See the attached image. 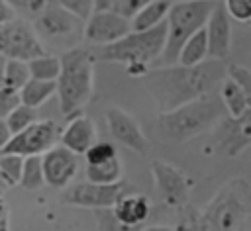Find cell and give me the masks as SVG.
<instances>
[{"mask_svg":"<svg viewBox=\"0 0 251 231\" xmlns=\"http://www.w3.org/2000/svg\"><path fill=\"white\" fill-rule=\"evenodd\" d=\"M12 18H16V14L12 12V8H10L4 0H0V23L8 22V20H12Z\"/></svg>","mask_w":251,"mask_h":231,"instance_id":"39","label":"cell"},{"mask_svg":"<svg viewBox=\"0 0 251 231\" xmlns=\"http://www.w3.org/2000/svg\"><path fill=\"white\" fill-rule=\"evenodd\" d=\"M86 180L94 184H114L122 180V162L120 159H110L98 164H86Z\"/></svg>","mask_w":251,"mask_h":231,"instance_id":"23","label":"cell"},{"mask_svg":"<svg viewBox=\"0 0 251 231\" xmlns=\"http://www.w3.org/2000/svg\"><path fill=\"white\" fill-rule=\"evenodd\" d=\"M220 135V147L229 157H237L239 153H243L251 143V112L243 114L241 117L222 119Z\"/></svg>","mask_w":251,"mask_h":231,"instance_id":"17","label":"cell"},{"mask_svg":"<svg viewBox=\"0 0 251 231\" xmlns=\"http://www.w3.org/2000/svg\"><path fill=\"white\" fill-rule=\"evenodd\" d=\"M110 8H112V0H94V12L110 10Z\"/></svg>","mask_w":251,"mask_h":231,"instance_id":"40","label":"cell"},{"mask_svg":"<svg viewBox=\"0 0 251 231\" xmlns=\"http://www.w3.org/2000/svg\"><path fill=\"white\" fill-rule=\"evenodd\" d=\"M169 2H188V0H169ZM214 2H220V0H214Z\"/></svg>","mask_w":251,"mask_h":231,"instance_id":"46","label":"cell"},{"mask_svg":"<svg viewBox=\"0 0 251 231\" xmlns=\"http://www.w3.org/2000/svg\"><path fill=\"white\" fill-rule=\"evenodd\" d=\"M20 102L29 108H39L55 94V80H37L29 78L20 90Z\"/></svg>","mask_w":251,"mask_h":231,"instance_id":"22","label":"cell"},{"mask_svg":"<svg viewBox=\"0 0 251 231\" xmlns=\"http://www.w3.org/2000/svg\"><path fill=\"white\" fill-rule=\"evenodd\" d=\"M82 20L69 14L57 4V0H47L45 8L33 18V31L37 37H47L51 41H65L78 31Z\"/></svg>","mask_w":251,"mask_h":231,"instance_id":"10","label":"cell"},{"mask_svg":"<svg viewBox=\"0 0 251 231\" xmlns=\"http://www.w3.org/2000/svg\"><path fill=\"white\" fill-rule=\"evenodd\" d=\"M208 59V47H206V31L204 27L196 29L180 47L178 55H176V63L184 65V67H192L198 65L202 61Z\"/></svg>","mask_w":251,"mask_h":231,"instance_id":"21","label":"cell"},{"mask_svg":"<svg viewBox=\"0 0 251 231\" xmlns=\"http://www.w3.org/2000/svg\"><path fill=\"white\" fill-rule=\"evenodd\" d=\"M59 141L63 147H67L69 151H73L75 155H84L86 149L96 141V129H94V123L82 116V114H76L73 117H69V123L67 127L61 131L59 135Z\"/></svg>","mask_w":251,"mask_h":231,"instance_id":"18","label":"cell"},{"mask_svg":"<svg viewBox=\"0 0 251 231\" xmlns=\"http://www.w3.org/2000/svg\"><path fill=\"white\" fill-rule=\"evenodd\" d=\"M226 78L233 80L237 86H241L245 92L251 94V70L247 67H241V65H235V63H229L226 67Z\"/></svg>","mask_w":251,"mask_h":231,"instance_id":"35","label":"cell"},{"mask_svg":"<svg viewBox=\"0 0 251 231\" xmlns=\"http://www.w3.org/2000/svg\"><path fill=\"white\" fill-rule=\"evenodd\" d=\"M61 70L55 80V94L59 96V108L65 117L80 114L90 102L94 90V59L90 51L73 47L59 57Z\"/></svg>","mask_w":251,"mask_h":231,"instance_id":"2","label":"cell"},{"mask_svg":"<svg viewBox=\"0 0 251 231\" xmlns=\"http://www.w3.org/2000/svg\"><path fill=\"white\" fill-rule=\"evenodd\" d=\"M43 184H45V180H43V168H41V155L24 157L20 186H24L25 190H37Z\"/></svg>","mask_w":251,"mask_h":231,"instance_id":"25","label":"cell"},{"mask_svg":"<svg viewBox=\"0 0 251 231\" xmlns=\"http://www.w3.org/2000/svg\"><path fill=\"white\" fill-rule=\"evenodd\" d=\"M2 194H4V192H0V198H2Z\"/></svg>","mask_w":251,"mask_h":231,"instance_id":"47","label":"cell"},{"mask_svg":"<svg viewBox=\"0 0 251 231\" xmlns=\"http://www.w3.org/2000/svg\"><path fill=\"white\" fill-rule=\"evenodd\" d=\"M25 65L29 70V78H37V80H57L59 70H61L59 57L47 55V53L29 59Z\"/></svg>","mask_w":251,"mask_h":231,"instance_id":"24","label":"cell"},{"mask_svg":"<svg viewBox=\"0 0 251 231\" xmlns=\"http://www.w3.org/2000/svg\"><path fill=\"white\" fill-rule=\"evenodd\" d=\"M22 164H24V157L14 153H0V178L6 188L20 184Z\"/></svg>","mask_w":251,"mask_h":231,"instance_id":"27","label":"cell"},{"mask_svg":"<svg viewBox=\"0 0 251 231\" xmlns=\"http://www.w3.org/2000/svg\"><path fill=\"white\" fill-rule=\"evenodd\" d=\"M251 213V186L245 178L227 180L200 211L206 231H239Z\"/></svg>","mask_w":251,"mask_h":231,"instance_id":"5","label":"cell"},{"mask_svg":"<svg viewBox=\"0 0 251 231\" xmlns=\"http://www.w3.org/2000/svg\"><path fill=\"white\" fill-rule=\"evenodd\" d=\"M59 135L61 129L53 119H35L24 131L14 133L2 153H14L20 157L43 155L47 149L57 145Z\"/></svg>","mask_w":251,"mask_h":231,"instance_id":"8","label":"cell"},{"mask_svg":"<svg viewBox=\"0 0 251 231\" xmlns=\"http://www.w3.org/2000/svg\"><path fill=\"white\" fill-rule=\"evenodd\" d=\"M57 4L78 20H86L94 12V0H57Z\"/></svg>","mask_w":251,"mask_h":231,"instance_id":"34","label":"cell"},{"mask_svg":"<svg viewBox=\"0 0 251 231\" xmlns=\"http://www.w3.org/2000/svg\"><path fill=\"white\" fill-rule=\"evenodd\" d=\"M41 168L45 184H49L51 188H65L78 170V155H75L61 143L53 145L41 155Z\"/></svg>","mask_w":251,"mask_h":231,"instance_id":"12","label":"cell"},{"mask_svg":"<svg viewBox=\"0 0 251 231\" xmlns=\"http://www.w3.org/2000/svg\"><path fill=\"white\" fill-rule=\"evenodd\" d=\"M106 123H108V129H110V135L114 137V141H118L126 149H129L137 155H145L149 151V143H147L141 127L122 108H116V106L108 108L106 110Z\"/></svg>","mask_w":251,"mask_h":231,"instance_id":"14","label":"cell"},{"mask_svg":"<svg viewBox=\"0 0 251 231\" xmlns=\"http://www.w3.org/2000/svg\"><path fill=\"white\" fill-rule=\"evenodd\" d=\"M0 231H10V223H8V215H4L0 219Z\"/></svg>","mask_w":251,"mask_h":231,"instance_id":"42","label":"cell"},{"mask_svg":"<svg viewBox=\"0 0 251 231\" xmlns=\"http://www.w3.org/2000/svg\"><path fill=\"white\" fill-rule=\"evenodd\" d=\"M4 65H6V57L0 55V86H2V74H4Z\"/></svg>","mask_w":251,"mask_h":231,"instance_id":"44","label":"cell"},{"mask_svg":"<svg viewBox=\"0 0 251 231\" xmlns=\"http://www.w3.org/2000/svg\"><path fill=\"white\" fill-rule=\"evenodd\" d=\"M6 190V186H4V182H2V178H0V192H4Z\"/></svg>","mask_w":251,"mask_h":231,"instance_id":"45","label":"cell"},{"mask_svg":"<svg viewBox=\"0 0 251 231\" xmlns=\"http://www.w3.org/2000/svg\"><path fill=\"white\" fill-rule=\"evenodd\" d=\"M124 192H126V184L122 180L114 184H94L86 180L69 186L61 196V204L75 208H88V209H104V208H112V204Z\"/></svg>","mask_w":251,"mask_h":231,"instance_id":"9","label":"cell"},{"mask_svg":"<svg viewBox=\"0 0 251 231\" xmlns=\"http://www.w3.org/2000/svg\"><path fill=\"white\" fill-rule=\"evenodd\" d=\"M4 215H8V209H6V202H4V198H0V219H2Z\"/></svg>","mask_w":251,"mask_h":231,"instance_id":"43","label":"cell"},{"mask_svg":"<svg viewBox=\"0 0 251 231\" xmlns=\"http://www.w3.org/2000/svg\"><path fill=\"white\" fill-rule=\"evenodd\" d=\"M145 231H175V227H169V225H151Z\"/></svg>","mask_w":251,"mask_h":231,"instance_id":"41","label":"cell"},{"mask_svg":"<svg viewBox=\"0 0 251 231\" xmlns=\"http://www.w3.org/2000/svg\"><path fill=\"white\" fill-rule=\"evenodd\" d=\"M27 80H29L27 65H25L24 61L6 59L4 74H2V86H8V88H14V90H20Z\"/></svg>","mask_w":251,"mask_h":231,"instance_id":"26","label":"cell"},{"mask_svg":"<svg viewBox=\"0 0 251 231\" xmlns=\"http://www.w3.org/2000/svg\"><path fill=\"white\" fill-rule=\"evenodd\" d=\"M112 213L114 217L126 225L131 227L135 231H139V227L147 221L149 213H151V204L147 200V196L143 194H135V192H124L118 196V200L112 204Z\"/></svg>","mask_w":251,"mask_h":231,"instance_id":"16","label":"cell"},{"mask_svg":"<svg viewBox=\"0 0 251 231\" xmlns=\"http://www.w3.org/2000/svg\"><path fill=\"white\" fill-rule=\"evenodd\" d=\"M220 88V102L227 114V117H241L243 114L251 112V94L237 86L233 80L224 78Z\"/></svg>","mask_w":251,"mask_h":231,"instance_id":"19","label":"cell"},{"mask_svg":"<svg viewBox=\"0 0 251 231\" xmlns=\"http://www.w3.org/2000/svg\"><path fill=\"white\" fill-rule=\"evenodd\" d=\"M149 2H153V0H114L110 10H114L116 14H120V16L126 18V20H131V18H133L143 6H147Z\"/></svg>","mask_w":251,"mask_h":231,"instance_id":"36","label":"cell"},{"mask_svg":"<svg viewBox=\"0 0 251 231\" xmlns=\"http://www.w3.org/2000/svg\"><path fill=\"white\" fill-rule=\"evenodd\" d=\"M224 119V106L214 92L194 98L171 112L159 114L161 131L173 141L192 139Z\"/></svg>","mask_w":251,"mask_h":231,"instance_id":"4","label":"cell"},{"mask_svg":"<svg viewBox=\"0 0 251 231\" xmlns=\"http://www.w3.org/2000/svg\"><path fill=\"white\" fill-rule=\"evenodd\" d=\"M94 219H96V225H98V231H135L131 227H126L122 225L110 208H104V209H94Z\"/></svg>","mask_w":251,"mask_h":231,"instance_id":"32","label":"cell"},{"mask_svg":"<svg viewBox=\"0 0 251 231\" xmlns=\"http://www.w3.org/2000/svg\"><path fill=\"white\" fill-rule=\"evenodd\" d=\"M224 10L235 22L245 23L251 20V0H224Z\"/></svg>","mask_w":251,"mask_h":231,"instance_id":"31","label":"cell"},{"mask_svg":"<svg viewBox=\"0 0 251 231\" xmlns=\"http://www.w3.org/2000/svg\"><path fill=\"white\" fill-rule=\"evenodd\" d=\"M141 78L147 92L155 100L159 114H163L214 92L226 78V67L216 59L202 61L192 67L176 63L147 70Z\"/></svg>","mask_w":251,"mask_h":231,"instance_id":"1","label":"cell"},{"mask_svg":"<svg viewBox=\"0 0 251 231\" xmlns=\"http://www.w3.org/2000/svg\"><path fill=\"white\" fill-rule=\"evenodd\" d=\"M129 31H131L129 20L122 18L114 10L92 12L86 18V25H84V37L90 43H98V45H110L122 39L124 35H127Z\"/></svg>","mask_w":251,"mask_h":231,"instance_id":"13","label":"cell"},{"mask_svg":"<svg viewBox=\"0 0 251 231\" xmlns=\"http://www.w3.org/2000/svg\"><path fill=\"white\" fill-rule=\"evenodd\" d=\"M14 14H22L24 18H35L47 4V0H4Z\"/></svg>","mask_w":251,"mask_h":231,"instance_id":"33","label":"cell"},{"mask_svg":"<svg viewBox=\"0 0 251 231\" xmlns=\"http://www.w3.org/2000/svg\"><path fill=\"white\" fill-rule=\"evenodd\" d=\"M20 92L8 86H0V119H4L12 110L20 106Z\"/></svg>","mask_w":251,"mask_h":231,"instance_id":"37","label":"cell"},{"mask_svg":"<svg viewBox=\"0 0 251 231\" xmlns=\"http://www.w3.org/2000/svg\"><path fill=\"white\" fill-rule=\"evenodd\" d=\"M151 172L155 186L163 198V202L169 208H182L188 204V194H190V180L171 162L167 161H153L151 162Z\"/></svg>","mask_w":251,"mask_h":231,"instance_id":"11","label":"cell"},{"mask_svg":"<svg viewBox=\"0 0 251 231\" xmlns=\"http://www.w3.org/2000/svg\"><path fill=\"white\" fill-rule=\"evenodd\" d=\"M116 157H118V151L110 141H94L84 153L86 164H98V162H104Z\"/></svg>","mask_w":251,"mask_h":231,"instance_id":"30","label":"cell"},{"mask_svg":"<svg viewBox=\"0 0 251 231\" xmlns=\"http://www.w3.org/2000/svg\"><path fill=\"white\" fill-rule=\"evenodd\" d=\"M45 49L33 31V25L25 20L12 18L0 23V55L6 59H16L27 63L33 57L43 55Z\"/></svg>","mask_w":251,"mask_h":231,"instance_id":"7","label":"cell"},{"mask_svg":"<svg viewBox=\"0 0 251 231\" xmlns=\"http://www.w3.org/2000/svg\"><path fill=\"white\" fill-rule=\"evenodd\" d=\"M167 37V23H159L147 31H129L122 39L104 45L100 57L110 63L124 65L131 76H143L149 65L163 53Z\"/></svg>","mask_w":251,"mask_h":231,"instance_id":"3","label":"cell"},{"mask_svg":"<svg viewBox=\"0 0 251 231\" xmlns=\"http://www.w3.org/2000/svg\"><path fill=\"white\" fill-rule=\"evenodd\" d=\"M35 119H37L35 108H29V106H24V104H20L16 110H12V112L4 117V121H6V125H8V129L12 131V135L24 131V129H25L27 125H31Z\"/></svg>","mask_w":251,"mask_h":231,"instance_id":"28","label":"cell"},{"mask_svg":"<svg viewBox=\"0 0 251 231\" xmlns=\"http://www.w3.org/2000/svg\"><path fill=\"white\" fill-rule=\"evenodd\" d=\"M214 0H188V2H171V8L167 12L165 23H167V37L165 47L161 53V63L175 65L176 55L182 47V43L200 27H204L212 8Z\"/></svg>","mask_w":251,"mask_h":231,"instance_id":"6","label":"cell"},{"mask_svg":"<svg viewBox=\"0 0 251 231\" xmlns=\"http://www.w3.org/2000/svg\"><path fill=\"white\" fill-rule=\"evenodd\" d=\"M204 31H206L208 59H216V61L226 59L229 55V47H231V25H229V18L220 2L214 4L212 12L204 23Z\"/></svg>","mask_w":251,"mask_h":231,"instance_id":"15","label":"cell"},{"mask_svg":"<svg viewBox=\"0 0 251 231\" xmlns=\"http://www.w3.org/2000/svg\"><path fill=\"white\" fill-rule=\"evenodd\" d=\"M10 137H12V131L8 129L6 121H4V119H0V153H2V151H4V147L8 145Z\"/></svg>","mask_w":251,"mask_h":231,"instance_id":"38","label":"cell"},{"mask_svg":"<svg viewBox=\"0 0 251 231\" xmlns=\"http://www.w3.org/2000/svg\"><path fill=\"white\" fill-rule=\"evenodd\" d=\"M175 231H206L202 225L200 209H196L190 204H184L182 208H178V219H176Z\"/></svg>","mask_w":251,"mask_h":231,"instance_id":"29","label":"cell"},{"mask_svg":"<svg viewBox=\"0 0 251 231\" xmlns=\"http://www.w3.org/2000/svg\"><path fill=\"white\" fill-rule=\"evenodd\" d=\"M169 8H171V2L169 0H153V2H149L147 6H143L129 20L131 31H147V29L163 23L165 18H167Z\"/></svg>","mask_w":251,"mask_h":231,"instance_id":"20","label":"cell"}]
</instances>
